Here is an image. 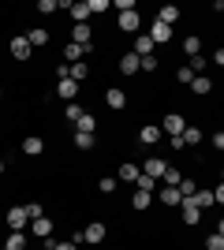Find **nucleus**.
I'll use <instances>...</instances> for the list:
<instances>
[{
  "mask_svg": "<svg viewBox=\"0 0 224 250\" xmlns=\"http://www.w3.org/2000/svg\"><path fill=\"white\" fill-rule=\"evenodd\" d=\"M213 198H217V206H224V183H221V187L213 190Z\"/></svg>",
  "mask_w": 224,
  "mask_h": 250,
  "instance_id": "45",
  "label": "nucleus"
},
{
  "mask_svg": "<svg viewBox=\"0 0 224 250\" xmlns=\"http://www.w3.org/2000/svg\"><path fill=\"white\" fill-rule=\"evenodd\" d=\"M4 250H26V235H22V231H11L8 243H4Z\"/></svg>",
  "mask_w": 224,
  "mask_h": 250,
  "instance_id": "25",
  "label": "nucleus"
},
{
  "mask_svg": "<svg viewBox=\"0 0 224 250\" xmlns=\"http://www.w3.org/2000/svg\"><path fill=\"white\" fill-rule=\"evenodd\" d=\"M213 63H221V67H224V49H217V52H213Z\"/></svg>",
  "mask_w": 224,
  "mask_h": 250,
  "instance_id": "47",
  "label": "nucleus"
},
{
  "mask_svg": "<svg viewBox=\"0 0 224 250\" xmlns=\"http://www.w3.org/2000/svg\"><path fill=\"white\" fill-rule=\"evenodd\" d=\"M86 75H90V67H86L82 60H79V63H67V79H75V83H82Z\"/></svg>",
  "mask_w": 224,
  "mask_h": 250,
  "instance_id": "21",
  "label": "nucleus"
},
{
  "mask_svg": "<svg viewBox=\"0 0 224 250\" xmlns=\"http://www.w3.org/2000/svg\"><path fill=\"white\" fill-rule=\"evenodd\" d=\"M94 127H97V120L90 112H82L79 116V124H75V131H86V135H94Z\"/></svg>",
  "mask_w": 224,
  "mask_h": 250,
  "instance_id": "26",
  "label": "nucleus"
},
{
  "mask_svg": "<svg viewBox=\"0 0 224 250\" xmlns=\"http://www.w3.org/2000/svg\"><path fill=\"white\" fill-rule=\"evenodd\" d=\"M56 94L64 97V101H75V97H79V83H75V79H60V83H56Z\"/></svg>",
  "mask_w": 224,
  "mask_h": 250,
  "instance_id": "11",
  "label": "nucleus"
},
{
  "mask_svg": "<svg viewBox=\"0 0 224 250\" xmlns=\"http://www.w3.org/2000/svg\"><path fill=\"white\" fill-rule=\"evenodd\" d=\"M101 239H105V224L101 220H94V224L82 228V243H101Z\"/></svg>",
  "mask_w": 224,
  "mask_h": 250,
  "instance_id": "10",
  "label": "nucleus"
},
{
  "mask_svg": "<svg viewBox=\"0 0 224 250\" xmlns=\"http://www.w3.org/2000/svg\"><path fill=\"white\" fill-rule=\"evenodd\" d=\"M205 250H224V235H209V239H205Z\"/></svg>",
  "mask_w": 224,
  "mask_h": 250,
  "instance_id": "38",
  "label": "nucleus"
},
{
  "mask_svg": "<svg viewBox=\"0 0 224 250\" xmlns=\"http://www.w3.org/2000/svg\"><path fill=\"white\" fill-rule=\"evenodd\" d=\"M26 42H30V49H41V45H49V30H41V26H34V30L26 34Z\"/></svg>",
  "mask_w": 224,
  "mask_h": 250,
  "instance_id": "18",
  "label": "nucleus"
},
{
  "mask_svg": "<svg viewBox=\"0 0 224 250\" xmlns=\"http://www.w3.org/2000/svg\"><path fill=\"white\" fill-rule=\"evenodd\" d=\"M71 19L75 22H86V19H90V4H86V0H75V4H71Z\"/></svg>",
  "mask_w": 224,
  "mask_h": 250,
  "instance_id": "20",
  "label": "nucleus"
},
{
  "mask_svg": "<svg viewBox=\"0 0 224 250\" xmlns=\"http://www.w3.org/2000/svg\"><path fill=\"white\" fill-rule=\"evenodd\" d=\"M164 183H168V187H180V183H183V176H180V172H176V168H164Z\"/></svg>",
  "mask_w": 224,
  "mask_h": 250,
  "instance_id": "32",
  "label": "nucleus"
},
{
  "mask_svg": "<svg viewBox=\"0 0 224 250\" xmlns=\"http://www.w3.org/2000/svg\"><path fill=\"white\" fill-rule=\"evenodd\" d=\"M0 250H4V247H0Z\"/></svg>",
  "mask_w": 224,
  "mask_h": 250,
  "instance_id": "51",
  "label": "nucleus"
},
{
  "mask_svg": "<svg viewBox=\"0 0 224 250\" xmlns=\"http://www.w3.org/2000/svg\"><path fill=\"white\" fill-rule=\"evenodd\" d=\"M176 79H180V83H183V86H191V83H194V79H198V75H194V71H191V67H180V71H176Z\"/></svg>",
  "mask_w": 224,
  "mask_h": 250,
  "instance_id": "33",
  "label": "nucleus"
},
{
  "mask_svg": "<svg viewBox=\"0 0 224 250\" xmlns=\"http://www.w3.org/2000/svg\"><path fill=\"white\" fill-rule=\"evenodd\" d=\"M0 176H4V161H0Z\"/></svg>",
  "mask_w": 224,
  "mask_h": 250,
  "instance_id": "49",
  "label": "nucleus"
},
{
  "mask_svg": "<svg viewBox=\"0 0 224 250\" xmlns=\"http://www.w3.org/2000/svg\"><path fill=\"white\" fill-rule=\"evenodd\" d=\"M194 190H198V187H194V179H183V183H180V194H183V198H191Z\"/></svg>",
  "mask_w": 224,
  "mask_h": 250,
  "instance_id": "40",
  "label": "nucleus"
},
{
  "mask_svg": "<svg viewBox=\"0 0 224 250\" xmlns=\"http://www.w3.org/2000/svg\"><path fill=\"white\" fill-rule=\"evenodd\" d=\"M64 116H67V120H71V124H79V116H82V108H79V104H67V108H64Z\"/></svg>",
  "mask_w": 224,
  "mask_h": 250,
  "instance_id": "37",
  "label": "nucleus"
},
{
  "mask_svg": "<svg viewBox=\"0 0 224 250\" xmlns=\"http://www.w3.org/2000/svg\"><path fill=\"white\" fill-rule=\"evenodd\" d=\"M157 67H161L157 56H142V71H157Z\"/></svg>",
  "mask_w": 224,
  "mask_h": 250,
  "instance_id": "39",
  "label": "nucleus"
},
{
  "mask_svg": "<svg viewBox=\"0 0 224 250\" xmlns=\"http://www.w3.org/2000/svg\"><path fill=\"white\" fill-rule=\"evenodd\" d=\"M94 142H97L94 135H86V131H75V146H79V149H94Z\"/></svg>",
  "mask_w": 224,
  "mask_h": 250,
  "instance_id": "29",
  "label": "nucleus"
},
{
  "mask_svg": "<svg viewBox=\"0 0 224 250\" xmlns=\"http://www.w3.org/2000/svg\"><path fill=\"white\" fill-rule=\"evenodd\" d=\"M135 187H139V190H149V194H153V190H157V179H149V176H139V183H135Z\"/></svg>",
  "mask_w": 224,
  "mask_h": 250,
  "instance_id": "34",
  "label": "nucleus"
},
{
  "mask_svg": "<svg viewBox=\"0 0 224 250\" xmlns=\"http://www.w3.org/2000/svg\"><path fill=\"white\" fill-rule=\"evenodd\" d=\"M153 49H157V45L149 42V34H139V38H135V49H131V52L142 60V56H153Z\"/></svg>",
  "mask_w": 224,
  "mask_h": 250,
  "instance_id": "12",
  "label": "nucleus"
},
{
  "mask_svg": "<svg viewBox=\"0 0 224 250\" xmlns=\"http://www.w3.org/2000/svg\"><path fill=\"white\" fill-rule=\"evenodd\" d=\"M161 131H164L168 138H176V135H183V131H187V120H183L180 112H168V116H164V124H161Z\"/></svg>",
  "mask_w": 224,
  "mask_h": 250,
  "instance_id": "2",
  "label": "nucleus"
},
{
  "mask_svg": "<svg viewBox=\"0 0 224 250\" xmlns=\"http://www.w3.org/2000/svg\"><path fill=\"white\" fill-rule=\"evenodd\" d=\"M149 42H153V45L172 42V26H164V22H153V26H149Z\"/></svg>",
  "mask_w": 224,
  "mask_h": 250,
  "instance_id": "6",
  "label": "nucleus"
},
{
  "mask_svg": "<svg viewBox=\"0 0 224 250\" xmlns=\"http://www.w3.org/2000/svg\"><path fill=\"white\" fill-rule=\"evenodd\" d=\"M164 168H168V161H164V157H146V161H142V176L164 179Z\"/></svg>",
  "mask_w": 224,
  "mask_h": 250,
  "instance_id": "1",
  "label": "nucleus"
},
{
  "mask_svg": "<svg viewBox=\"0 0 224 250\" xmlns=\"http://www.w3.org/2000/svg\"><path fill=\"white\" fill-rule=\"evenodd\" d=\"M64 56H67V63H79V60H82V56H86V52H82V49H79V45H75V42H67V49H64Z\"/></svg>",
  "mask_w": 224,
  "mask_h": 250,
  "instance_id": "30",
  "label": "nucleus"
},
{
  "mask_svg": "<svg viewBox=\"0 0 224 250\" xmlns=\"http://www.w3.org/2000/svg\"><path fill=\"white\" fill-rule=\"evenodd\" d=\"M180 213H183V224H198L202 220V209L194 206L191 198H183V206H180Z\"/></svg>",
  "mask_w": 224,
  "mask_h": 250,
  "instance_id": "9",
  "label": "nucleus"
},
{
  "mask_svg": "<svg viewBox=\"0 0 224 250\" xmlns=\"http://www.w3.org/2000/svg\"><path fill=\"white\" fill-rule=\"evenodd\" d=\"M90 38H94V34H90V26H86V22H75V30H71V42L79 45L82 52H90V49H94V42H90Z\"/></svg>",
  "mask_w": 224,
  "mask_h": 250,
  "instance_id": "3",
  "label": "nucleus"
},
{
  "mask_svg": "<svg viewBox=\"0 0 224 250\" xmlns=\"http://www.w3.org/2000/svg\"><path fill=\"white\" fill-rule=\"evenodd\" d=\"M26 213H30V220H38V217H45V209L38 206V202H30V206H26Z\"/></svg>",
  "mask_w": 224,
  "mask_h": 250,
  "instance_id": "42",
  "label": "nucleus"
},
{
  "mask_svg": "<svg viewBox=\"0 0 224 250\" xmlns=\"http://www.w3.org/2000/svg\"><path fill=\"white\" fill-rule=\"evenodd\" d=\"M4 220H8V228H11V231H22V224L30 220V213H26L22 206H11V209H8V217H4Z\"/></svg>",
  "mask_w": 224,
  "mask_h": 250,
  "instance_id": "4",
  "label": "nucleus"
},
{
  "mask_svg": "<svg viewBox=\"0 0 224 250\" xmlns=\"http://www.w3.org/2000/svg\"><path fill=\"white\" fill-rule=\"evenodd\" d=\"M120 71H123V75H139L142 71V60L135 56V52H123V56H120Z\"/></svg>",
  "mask_w": 224,
  "mask_h": 250,
  "instance_id": "7",
  "label": "nucleus"
},
{
  "mask_svg": "<svg viewBox=\"0 0 224 250\" xmlns=\"http://www.w3.org/2000/svg\"><path fill=\"white\" fill-rule=\"evenodd\" d=\"M30 42H26V34H22V38H11V56H15V60H30Z\"/></svg>",
  "mask_w": 224,
  "mask_h": 250,
  "instance_id": "5",
  "label": "nucleus"
},
{
  "mask_svg": "<svg viewBox=\"0 0 224 250\" xmlns=\"http://www.w3.org/2000/svg\"><path fill=\"white\" fill-rule=\"evenodd\" d=\"M56 8H60V4H56V0H38V11H41V15H53Z\"/></svg>",
  "mask_w": 224,
  "mask_h": 250,
  "instance_id": "36",
  "label": "nucleus"
},
{
  "mask_svg": "<svg viewBox=\"0 0 224 250\" xmlns=\"http://www.w3.org/2000/svg\"><path fill=\"white\" fill-rule=\"evenodd\" d=\"M149 202H153V194H149V190H135V198H131V206L146 213V209H149Z\"/></svg>",
  "mask_w": 224,
  "mask_h": 250,
  "instance_id": "24",
  "label": "nucleus"
},
{
  "mask_svg": "<svg viewBox=\"0 0 224 250\" xmlns=\"http://www.w3.org/2000/svg\"><path fill=\"white\" fill-rule=\"evenodd\" d=\"M139 176L142 172L135 165H120V179H123V183H139Z\"/></svg>",
  "mask_w": 224,
  "mask_h": 250,
  "instance_id": "27",
  "label": "nucleus"
},
{
  "mask_svg": "<svg viewBox=\"0 0 224 250\" xmlns=\"http://www.w3.org/2000/svg\"><path fill=\"white\" fill-rule=\"evenodd\" d=\"M101 190H105V194H112V190H116V179L105 176V179H101Z\"/></svg>",
  "mask_w": 224,
  "mask_h": 250,
  "instance_id": "44",
  "label": "nucleus"
},
{
  "mask_svg": "<svg viewBox=\"0 0 224 250\" xmlns=\"http://www.w3.org/2000/svg\"><path fill=\"white\" fill-rule=\"evenodd\" d=\"M187 67H191L194 75H198V71H205V56H191V63H187Z\"/></svg>",
  "mask_w": 224,
  "mask_h": 250,
  "instance_id": "41",
  "label": "nucleus"
},
{
  "mask_svg": "<svg viewBox=\"0 0 224 250\" xmlns=\"http://www.w3.org/2000/svg\"><path fill=\"white\" fill-rule=\"evenodd\" d=\"M161 138H164V131H161V127H153V124L139 131V142H142V146H157Z\"/></svg>",
  "mask_w": 224,
  "mask_h": 250,
  "instance_id": "8",
  "label": "nucleus"
},
{
  "mask_svg": "<svg viewBox=\"0 0 224 250\" xmlns=\"http://www.w3.org/2000/svg\"><path fill=\"white\" fill-rule=\"evenodd\" d=\"M105 104H108V108H116V112H120V108L127 104V94H123V90H116V86H112V90H108V94H105Z\"/></svg>",
  "mask_w": 224,
  "mask_h": 250,
  "instance_id": "16",
  "label": "nucleus"
},
{
  "mask_svg": "<svg viewBox=\"0 0 224 250\" xmlns=\"http://www.w3.org/2000/svg\"><path fill=\"white\" fill-rule=\"evenodd\" d=\"M213 146H217V149H224V131H217V135H213Z\"/></svg>",
  "mask_w": 224,
  "mask_h": 250,
  "instance_id": "46",
  "label": "nucleus"
},
{
  "mask_svg": "<svg viewBox=\"0 0 224 250\" xmlns=\"http://www.w3.org/2000/svg\"><path fill=\"white\" fill-rule=\"evenodd\" d=\"M221 183H224V172H221Z\"/></svg>",
  "mask_w": 224,
  "mask_h": 250,
  "instance_id": "50",
  "label": "nucleus"
},
{
  "mask_svg": "<svg viewBox=\"0 0 224 250\" xmlns=\"http://www.w3.org/2000/svg\"><path fill=\"white\" fill-rule=\"evenodd\" d=\"M34 235H38V239H53V220L38 217V220H34Z\"/></svg>",
  "mask_w": 224,
  "mask_h": 250,
  "instance_id": "17",
  "label": "nucleus"
},
{
  "mask_svg": "<svg viewBox=\"0 0 224 250\" xmlns=\"http://www.w3.org/2000/svg\"><path fill=\"white\" fill-rule=\"evenodd\" d=\"M191 90H194V94H198V97H205V94H209V90H213V79H205V75H198V79H194V83H191Z\"/></svg>",
  "mask_w": 224,
  "mask_h": 250,
  "instance_id": "22",
  "label": "nucleus"
},
{
  "mask_svg": "<svg viewBox=\"0 0 224 250\" xmlns=\"http://www.w3.org/2000/svg\"><path fill=\"white\" fill-rule=\"evenodd\" d=\"M157 198L164 202V206H168V209L183 206V194H180V187H164V190H161V194H157Z\"/></svg>",
  "mask_w": 224,
  "mask_h": 250,
  "instance_id": "15",
  "label": "nucleus"
},
{
  "mask_svg": "<svg viewBox=\"0 0 224 250\" xmlns=\"http://www.w3.org/2000/svg\"><path fill=\"white\" fill-rule=\"evenodd\" d=\"M139 22H142L139 11H123V15H120V30H123V34H135V30H139Z\"/></svg>",
  "mask_w": 224,
  "mask_h": 250,
  "instance_id": "13",
  "label": "nucleus"
},
{
  "mask_svg": "<svg viewBox=\"0 0 224 250\" xmlns=\"http://www.w3.org/2000/svg\"><path fill=\"white\" fill-rule=\"evenodd\" d=\"M49 243V250H79V243H71V239H64V243H53V239H45Z\"/></svg>",
  "mask_w": 224,
  "mask_h": 250,
  "instance_id": "35",
  "label": "nucleus"
},
{
  "mask_svg": "<svg viewBox=\"0 0 224 250\" xmlns=\"http://www.w3.org/2000/svg\"><path fill=\"white\" fill-rule=\"evenodd\" d=\"M183 142H187V146H198V142H202V131L187 124V131H183Z\"/></svg>",
  "mask_w": 224,
  "mask_h": 250,
  "instance_id": "31",
  "label": "nucleus"
},
{
  "mask_svg": "<svg viewBox=\"0 0 224 250\" xmlns=\"http://www.w3.org/2000/svg\"><path fill=\"white\" fill-rule=\"evenodd\" d=\"M22 153H26V157H41V153H45V142H41L38 135L22 138Z\"/></svg>",
  "mask_w": 224,
  "mask_h": 250,
  "instance_id": "14",
  "label": "nucleus"
},
{
  "mask_svg": "<svg viewBox=\"0 0 224 250\" xmlns=\"http://www.w3.org/2000/svg\"><path fill=\"white\" fill-rule=\"evenodd\" d=\"M86 4H90V15H94V11H105V8H108V0H86Z\"/></svg>",
  "mask_w": 224,
  "mask_h": 250,
  "instance_id": "43",
  "label": "nucleus"
},
{
  "mask_svg": "<svg viewBox=\"0 0 224 250\" xmlns=\"http://www.w3.org/2000/svg\"><path fill=\"white\" fill-rule=\"evenodd\" d=\"M176 19H180V8H172V4H168V8H161V11H157V22H164V26H172Z\"/></svg>",
  "mask_w": 224,
  "mask_h": 250,
  "instance_id": "23",
  "label": "nucleus"
},
{
  "mask_svg": "<svg viewBox=\"0 0 224 250\" xmlns=\"http://www.w3.org/2000/svg\"><path fill=\"white\" fill-rule=\"evenodd\" d=\"M183 52L187 56H202V42L198 38H183Z\"/></svg>",
  "mask_w": 224,
  "mask_h": 250,
  "instance_id": "28",
  "label": "nucleus"
},
{
  "mask_svg": "<svg viewBox=\"0 0 224 250\" xmlns=\"http://www.w3.org/2000/svg\"><path fill=\"white\" fill-rule=\"evenodd\" d=\"M217 235H224V217H221V220H217Z\"/></svg>",
  "mask_w": 224,
  "mask_h": 250,
  "instance_id": "48",
  "label": "nucleus"
},
{
  "mask_svg": "<svg viewBox=\"0 0 224 250\" xmlns=\"http://www.w3.org/2000/svg\"><path fill=\"white\" fill-rule=\"evenodd\" d=\"M191 202H194L198 209H209V206H217L213 190H194V194H191Z\"/></svg>",
  "mask_w": 224,
  "mask_h": 250,
  "instance_id": "19",
  "label": "nucleus"
}]
</instances>
